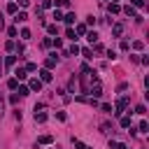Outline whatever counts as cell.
<instances>
[{
    "mask_svg": "<svg viewBox=\"0 0 149 149\" xmlns=\"http://www.w3.org/2000/svg\"><path fill=\"white\" fill-rule=\"evenodd\" d=\"M126 107H128V95H121V98L116 100V105H114V114H123Z\"/></svg>",
    "mask_w": 149,
    "mask_h": 149,
    "instance_id": "1",
    "label": "cell"
},
{
    "mask_svg": "<svg viewBox=\"0 0 149 149\" xmlns=\"http://www.w3.org/2000/svg\"><path fill=\"white\" fill-rule=\"evenodd\" d=\"M51 79H54L51 70H47V68H44V70H40V81H42V84H44V81H51Z\"/></svg>",
    "mask_w": 149,
    "mask_h": 149,
    "instance_id": "2",
    "label": "cell"
},
{
    "mask_svg": "<svg viewBox=\"0 0 149 149\" xmlns=\"http://www.w3.org/2000/svg\"><path fill=\"white\" fill-rule=\"evenodd\" d=\"M28 91H37V93H40V91H42V81H40L37 77H35V79H30V84H28Z\"/></svg>",
    "mask_w": 149,
    "mask_h": 149,
    "instance_id": "3",
    "label": "cell"
},
{
    "mask_svg": "<svg viewBox=\"0 0 149 149\" xmlns=\"http://www.w3.org/2000/svg\"><path fill=\"white\" fill-rule=\"evenodd\" d=\"M56 63H58V58H56V54H51V56L44 61V68H47V70H51V68H56Z\"/></svg>",
    "mask_w": 149,
    "mask_h": 149,
    "instance_id": "4",
    "label": "cell"
},
{
    "mask_svg": "<svg viewBox=\"0 0 149 149\" xmlns=\"http://www.w3.org/2000/svg\"><path fill=\"white\" fill-rule=\"evenodd\" d=\"M26 77H28V72H26L23 68H16V70H14V79H16V81H21V79H26Z\"/></svg>",
    "mask_w": 149,
    "mask_h": 149,
    "instance_id": "5",
    "label": "cell"
},
{
    "mask_svg": "<svg viewBox=\"0 0 149 149\" xmlns=\"http://www.w3.org/2000/svg\"><path fill=\"white\" fill-rule=\"evenodd\" d=\"M88 93H91L93 98H100V95H102V86L95 81V86H93V88H88Z\"/></svg>",
    "mask_w": 149,
    "mask_h": 149,
    "instance_id": "6",
    "label": "cell"
},
{
    "mask_svg": "<svg viewBox=\"0 0 149 149\" xmlns=\"http://www.w3.org/2000/svg\"><path fill=\"white\" fill-rule=\"evenodd\" d=\"M14 21H16V23H26V21H28V14H26V12H16V14H14Z\"/></svg>",
    "mask_w": 149,
    "mask_h": 149,
    "instance_id": "7",
    "label": "cell"
},
{
    "mask_svg": "<svg viewBox=\"0 0 149 149\" xmlns=\"http://www.w3.org/2000/svg\"><path fill=\"white\" fill-rule=\"evenodd\" d=\"M107 9H109V14H119V12H121L119 2H109V5H107Z\"/></svg>",
    "mask_w": 149,
    "mask_h": 149,
    "instance_id": "8",
    "label": "cell"
},
{
    "mask_svg": "<svg viewBox=\"0 0 149 149\" xmlns=\"http://www.w3.org/2000/svg\"><path fill=\"white\" fill-rule=\"evenodd\" d=\"M74 19H77V16H74L72 12H68V14H63V21H65L68 26H72V23H74Z\"/></svg>",
    "mask_w": 149,
    "mask_h": 149,
    "instance_id": "9",
    "label": "cell"
},
{
    "mask_svg": "<svg viewBox=\"0 0 149 149\" xmlns=\"http://www.w3.org/2000/svg\"><path fill=\"white\" fill-rule=\"evenodd\" d=\"M112 33H114V37H121V33H123V26H121V23H114V26H112Z\"/></svg>",
    "mask_w": 149,
    "mask_h": 149,
    "instance_id": "10",
    "label": "cell"
},
{
    "mask_svg": "<svg viewBox=\"0 0 149 149\" xmlns=\"http://www.w3.org/2000/svg\"><path fill=\"white\" fill-rule=\"evenodd\" d=\"M86 40H88L91 44H93V42H98V33H95V30H86Z\"/></svg>",
    "mask_w": 149,
    "mask_h": 149,
    "instance_id": "11",
    "label": "cell"
},
{
    "mask_svg": "<svg viewBox=\"0 0 149 149\" xmlns=\"http://www.w3.org/2000/svg\"><path fill=\"white\" fill-rule=\"evenodd\" d=\"M123 14H128V16H135V19H137V14H135V7H133V5H126V7H123Z\"/></svg>",
    "mask_w": 149,
    "mask_h": 149,
    "instance_id": "12",
    "label": "cell"
},
{
    "mask_svg": "<svg viewBox=\"0 0 149 149\" xmlns=\"http://www.w3.org/2000/svg\"><path fill=\"white\" fill-rule=\"evenodd\" d=\"M86 30H88V28H86V23H79V26L74 28V33H77V37H79V35H86Z\"/></svg>",
    "mask_w": 149,
    "mask_h": 149,
    "instance_id": "13",
    "label": "cell"
},
{
    "mask_svg": "<svg viewBox=\"0 0 149 149\" xmlns=\"http://www.w3.org/2000/svg\"><path fill=\"white\" fill-rule=\"evenodd\" d=\"M65 37L72 40V42H77V33H74V28H68V30H65Z\"/></svg>",
    "mask_w": 149,
    "mask_h": 149,
    "instance_id": "14",
    "label": "cell"
},
{
    "mask_svg": "<svg viewBox=\"0 0 149 149\" xmlns=\"http://www.w3.org/2000/svg\"><path fill=\"white\" fill-rule=\"evenodd\" d=\"M51 142H54V137H51V135H42V137L37 140V144H51Z\"/></svg>",
    "mask_w": 149,
    "mask_h": 149,
    "instance_id": "15",
    "label": "cell"
},
{
    "mask_svg": "<svg viewBox=\"0 0 149 149\" xmlns=\"http://www.w3.org/2000/svg\"><path fill=\"white\" fill-rule=\"evenodd\" d=\"M14 63H16V56H7V58L2 61V65H7V68H12Z\"/></svg>",
    "mask_w": 149,
    "mask_h": 149,
    "instance_id": "16",
    "label": "cell"
},
{
    "mask_svg": "<svg viewBox=\"0 0 149 149\" xmlns=\"http://www.w3.org/2000/svg\"><path fill=\"white\" fill-rule=\"evenodd\" d=\"M35 121H37V123H44V121H47V114H44V112H35Z\"/></svg>",
    "mask_w": 149,
    "mask_h": 149,
    "instance_id": "17",
    "label": "cell"
},
{
    "mask_svg": "<svg viewBox=\"0 0 149 149\" xmlns=\"http://www.w3.org/2000/svg\"><path fill=\"white\" fill-rule=\"evenodd\" d=\"M79 51H81V56H84L86 61H91V58H93V51H91V49H79Z\"/></svg>",
    "mask_w": 149,
    "mask_h": 149,
    "instance_id": "18",
    "label": "cell"
},
{
    "mask_svg": "<svg viewBox=\"0 0 149 149\" xmlns=\"http://www.w3.org/2000/svg\"><path fill=\"white\" fill-rule=\"evenodd\" d=\"M7 88H12V91H16V88H19V81H16L14 77H12V79L7 81Z\"/></svg>",
    "mask_w": 149,
    "mask_h": 149,
    "instance_id": "19",
    "label": "cell"
},
{
    "mask_svg": "<svg viewBox=\"0 0 149 149\" xmlns=\"http://www.w3.org/2000/svg\"><path fill=\"white\" fill-rule=\"evenodd\" d=\"M16 93H19V98H23V95H28L30 91H28V86H19V88H16Z\"/></svg>",
    "mask_w": 149,
    "mask_h": 149,
    "instance_id": "20",
    "label": "cell"
},
{
    "mask_svg": "<svg viewBox=\"0 0 149 149\" xmlns=\"http://www.w3.org/2000/svg\"><path fill=\"white\" fill-rule=\"evenodd\" d=\"M133 49L142 51V49H144V42H142V40H135V42H133Z\"/></svg>",
    "mask_w": 149,
    "mask_h": 149,
    "instance_id": "21",
    "label": "cell"
},
{
    "mask_svg": "<svg viewBox=\"0 0 149 149\" xmlns=\"http://www.w3.org/2000/svg\"><path fill=\"white\" fill-rule=\"evenodd\" d=\"M121 128H130V116H121Z\"/></svg>",
    "mask_w": 149,
    "mask_h": 149,
    "instance_id": "22",
    "label": "cell"
},
{
    "mask_svg": "<svg viewBox=\"0 0 149 149\" xmlns=\"http://www.w3.org/2000/svg\"><path fill=\"white\" fill-rule=\"evenodd\" d=\"M68 54H72V56H77V54H79V47H77V44H74V42H72V47H70V49H68Z\"/></svg>",
    "mask_w": 149,
    "mask_h": 149,
    "instance_id": "23",
    "label": "cell"
},
{
    "mask_svg": "<svg viewBox=\"0 0 149 149\" xmlns=\"http://www.w3.org/2000/svg\"><path fill=\"white\" fill-rule=\"evenodd\" d=\"M23 70H26V72H35V70H37V65H35V63H26V68H23Z\"/></svg>",
    "mask_w": 149,
    "mask_h": 149,
    "instance_id": "24",
    "label": "cell"
},
{
    "mask_svg": "<svg viewBox=\"0 0 149 149\" xmlns=\"http://www.w3.org/2000/svg\"><path fill=\"white\" fill-rule=\"evenodd\" d=\"M147 130H149V123L142 119V121H140V133H147Z\"/></svg>",
    "mask_w": 149,
    "mask_h": 149,
    "instance_id": "25",
    "label": "cell"
},
{
    "mask_svg": "<svg viewBox=\"0 0 149 149\" xmlns=\"http://www.w3.org/2000/svg\"><path fill=\"white\" fill-rule=\"evenodd\" d=\"M42 7H44V9H51V7H54V0H42Z\"/></svg>",
    "mask_w": 149,
    "mask_h": 149,
    "instance_id": "26",
    "label": "cell"
},
{
    "mask_svg": "<svg viewBox=\"0 0 149 149\" xmlns=\"http://www.w3.org/2000/svg\"><path fill=\"white\" fill-rule=\"evenodd\" d=\"M7 12H9V14H16V2H9V5H7Z\"/></svg>",
    "mask_w": 149,
    "mask_h": 149,
    "instance_id": "27",
    "label": "cell"
},
{
    "mask_svg": "<svg viewBox=\"0 0 149 149\" xmlns=\"http://www.w3.org/2000/svg\"><path fill=\"white\" fill-rule=\"evenodd\" d=\"M54 19H56V21H63V12H61V9H54Z\"/></svg>",
    "mask_w": 149,
    "mask_h": 149,
    "instance_id": "28",
    "label": "cell"
},
{
    "mask_svg": "<svg viewBox=\"0 0 149 149\" xmlns=\"http://www.w3.org/2000/svg\"><path fill=\"white\" fill-rule=\"evenodd\" d=\"M74 86H77V84H74V77H72V79L68 81V91H70V93H74Z\"/></svg>",
    "mask_w": 149,
    "mask_h": 149,
    "instance_id": "29",
    "label": "cell"
},
{
    "mask_svg": "<svg viewBox=\"0 0 149 149\" xmlns=\"http://www.w3.org/2000/svg\"><path fill=\"white\" fill-rule=\"evenodd\" d=\"M144 112H147V107H144V105H137V107H135V114H140V116H142Z\"/></svg>",
    "mask_w": 149,
    "mask_h": 149,
    "instance_id": "30",
    "label": "cell"
},
{
    "mask_svg": "<svg viewBox=\"0 0 149 149\" xmlns=\"http://www.w3.org/2000/svg\"><path fill=\"white\" fill-rule=\"evenodd\" d=\"M72 142H74V147H77V149H86V144H84L81 140H74V137H72Z\"/></svg>",
    "mask_w": 149,
    "mask_h": 149,
    "instance_id": "31",
    "label": "cell"
},
{
    "mask_svg": "<svg viewBox=\"0 0 149 149\" xmlns=\"http://www.w3.org/2000/svg\"><path fill=\"white\" fill-rule=\"evenodd\" d=\"M21 37H23V40H30V30L23 28V30H21Z\"/></svg>",
    "mask_w": 149,
    "mask_h": 149,
    "instance_id": "32",
    "label": "cell"
},
{
    "mask_svg": "<svg viewBox=\"0 0 149 149\" xmlns=\"http://www.w3.org/2000/svg\"><path fill=\"white\" fill-rule=\"evenodd\" d=\"M9 102L16 105V102H19V93H12V95H9Z\"/></svg>",
    "mask_w": 149,
    "mask_h": 149,
    "instance_id": "33",
    "label": "cell"
},
{
    "mask_svg": "<svg viewBox=\"0 0 149 149\" xmlns=\"http://www.w3.org/2000/svg\"><path fill=\"white\" fill-rule=\"evenodd\" d=\"M5 114V98H2V93H0V116Z\"/></svg>",
    "mask_w": 149,
    "mask_h": 149,
    "instance_id": "34",
    "label": "cell"
},
{
    "mask_svg": "<svg viewBox=\"0 0 149 149\" xmlns=\"http://www.w3.org/2000/svg\"><path fill=\"white\" fill-rule=\"evenodd\" d=\"M93 23H95V16H93V14H91V16H86V26H93Z\"/></svg>",
    "mask_w": 149,
    "mask_h": 149,
    "instance_id": "35",
    "label": "cell"
},
{
    "mask_svg": "<svg viewBox=\"0 0 149 149\" xmlns=\"http://www.w3.org/2000/svg\"><path fill=\"white\" fill-rule=\"evenodd\" d=\"M47 30H49V35H56V23H51V26H47Z\"/></svg>",
    "mask_w": 149,
    "mask_h": 149,
    "instance_id": "36",
    "label": "cell"
},
{
    "mask_svg": "<svg viewBox=\"0 0 149 149\" xmlns=\"http://www.w3.org/2000/svg\"><path fill=\"white\" fill-rule=\"evenodd\" d=\"M5 47H7V51H12V49H16V44H14V40H9V42H7Z\"/></svg>",
    "mask_w": 149,
    "mask_h": 149,
    "instance_id": "37",
    "label": "cell"
},
{
    "mask_svg": "<svg viewBox=\"0 0 149 149\" xmlns=\"http://www.w3.org/2000/svg\"><path fill=\"white\" fill-rule=\"evenodd\" d=\"M107 58H109V61H114V58H116V51H114V49H109V51H107Z\"/></svg>",
    "mask_w": 149,
    "mask_h": 149,
    "instance_id": "38",
    "label": "cell"
},
{
    "mask_svg": "<svg viewBox=\"0 0 149 149\" xmlns=\"http://www.w3.org/2000/svg\"><path fill=\"white\" fill-rule=\"evenodd\" d=\"M128 49H130V44H128V42L123 40V42H121V51H128Z\"/></svg>",
    "mask_w": 149,
    "mask_h": 149,
    "instance_id": "39",
    "label": "cell"
},
{
    "mask_svg": "<svg viewBox=\"0 0 149 149\" xmlns=\"http://www.w3.org/2000/svg\"><path fill=\"white\" fill-rule=\"evenodd\" d=\"M56 5H58V7H68L70 2H68V0H56Z\"/></svg>",
    "mask_w": 149,
    "mask_h": 149,
    "instance_id": "40",
    "label": "cell"
},
{
    "mask_svg": "<svg viewBox=\"0 0 149 149\" xmlns=\"http://www.w3.org/2000/svg\"><path fill=\"white\" fill-rule=\"evenodd\" d=\"M19 5H21V7H28V5H30V0H19Z\"/></svg>",
    "mask_w": 149,
    "mask_h": 149,
    "instance_id": "41",
    "label": "cell"
},
{
    "mask_svg": "<svg viewBox=\"0 0 149 149\" xmlns=\"http://www.w3.org/2000/svg\"><path fill=\"white\" fill-rule=\"evenodd\" d=\"M2 68H5V65H2V61H0V72H2Z\"/></svg>",
    "mask_w": 149,
    "mask_h": 149,
    "instance_id": "42",
    "label": "cell"
},
{
    "mask_svg": "<svg viewBox=\"0 0 149 149\" xmlns=\"http://www.w3.org/2000/svg\"><path fill=\"white\" fill-rule=\"evenodd\" d=\"M112 2H119V0H112Z\"/></svg>",
    "mask_w": 149,
    "mask_h": 149,
    "instance_id": "43",
    "label": "cell"
},
{
    "mask_svg": "<svg viewBox=\"0 0 149 149\" xmlns=\"http://www.w3.org/2000/svg\"><path fill=\"white\" fill-rule=\"evenodd\" d=\"M126 149H128V147H126Z\"/></svg>",
    "mask_w": 149,
    "mask_h": 149,
    "instance_id": "44",
    "label": "cell"
}]
</instances>
